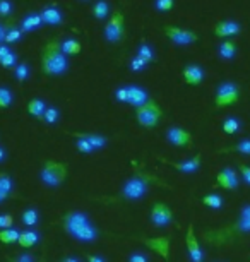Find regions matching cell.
I'll use <instances>...</instances> for the list:
<instances>
[{
    "instance_id": "1",
    "label": "cell",
    "mask_w": 250,
    "mask_h": 262,
    "mask_svg": "<svg viewBox=\"0 0 250 262\" xmlns=\"http://www.w3.org/2000/svg\"><path fill=\"white\" fill-rule=\"evenodd\" d=\"M250 233V204H245L238 212L237 221L218 228H206L200 231V238L206 245L226 247L243 235Z\"/></svg>"
},
{
    "instance_id": "2",
    "label": "cell",
    "mask_w": 250,
    "mask_h": 262,
    "mask_svg": "<svg viewBox=\"0 0 250 262\" xmlns=\"http://www.w3.org/2000/svg\"><path fill=\"white\" fill-rule=\"evenodd\" d=\"M62 228L65 230L67 235L72 238L81 242V244H93L100 236V230L93 223L87 212L82 211H69L62 217Z\"/></svg>"
},
{
    "instance_id": "3",
    "label": "cell",
    "mask_w": 250,
    "mask_h": 262,
    "mask_svg": "<svg viewBox=\"0 0 250 262\" xmlns=\"http://www.w3.org/2000/svg\"><path fill=\"white\" fill-rule=\"evenodd\" d=\"M151 185L168 187L156 175H151V173L142 171V170H135V175L122 185V190H120V194L117 195V201H127V202L141 201L142 197H146V194L149 192Z\"/></svg>"
},
{
    "instance_id": "4",
    "label": "cell",
    "mask_w": 250,
    "mask_h": 262,
    "mask_svg": "<svg viewBox=\"0 0 250 262\" xmlns=\"http://www.w3.org/2000/svg\"><path fill=\"white\" fill-rule=\"evenodd\" d=\"M40 66L45 76H63L69 71V58L62 53L58 39H50L43 45Z\"/></svg>"
},
{
    "instance_id": "5",
    "label": "cell",
    "mask_w": 250,
    "mask_h": 262,
    "mask_svg": "<svg viewBox=\"0 0 250 262\" xmlns=\"http://www.w3.org/2000/svg\"><path fill=\"white\" fill-rule=\"evenodd\" d=\"M67 175H69V166L65 163L55 160H47L40 170V180L47 187H50V189L60 187L67 180Z\"/></svg>"
},
{
    "instance_id": "6",
    "label": "cell",
    "mask_w": 250,
    "mask_h": 262,
    "mask_svg": "<svg viewBox=\"0 0 250 262\" xmlns=\"http://www.w3.org/2000/svg\"><path fill=\"white\" fill-rule=\"evenodd\" d=\"M161 118H163V110L154 100H149L142 106L135 108V120L146 128H154L161 122Z\"/></svg>"
},
{
    "instance_id": "7",
    "label": "cell",
    "mask_w": 250,
    "mask_h": 262,
    "mask_svg": "<svg viewBox=\"0 0 250 262\" xmlns=\"http://www.w3.org/2000/svg\"><path fill=\"white\" fill-rule=\"evenodd\" d=\"M238 100H240L238 84H235L232 81H223L216 90L214 106H216V110H221V108L232 106V105H235V103H238Z\"/></svg>"
},
{
    "instance_id": "8",
    "label": "cell",
    "mask_w": 250,
    "mask_h": 262,
    "mask_svg": "<svg viewBox=\"0 0 250 262\" xmlns=\"http://www.w3.org/2000/svg\"><path fill=\"white\" fill-rule=\"evenodd\" d=\"M103 34H105V39L108 43H120L122 39L125 38V17L120 11H113L111 12V17L108 19V23L103 28Z\"/></svg>"
},
{
    "instance_id": "9",
    "label": "cell",
    "mask_w": 250,
    "mask_h": 262,
    "mask_svg": "<svg viewBox=\"0 0 250 262\" xmlns=\"http://www.w3.org/2000/svg\"><path fill=\"white\" fill-rule=\"evenodd\" d=\"M163 33L173 45H178V47H189L199 41L197 33L189 31V29L176 28V26H163Z\"/></svg>"
},
{
    "instance_id": "10",
    "label": "cell",
    "mask_w": 250,
    "mask_h": 262,
    "mask_svg": "<svg viewBox=\"0 0 250 262\" xmlns=\"http://www.w3.org/2000/svg\"><path fill=\"white\" fill-rule=\"evenodd\" d=\"M151 223L156 228H165V226L173 223V211L170 209V206L161 201L154 202L153 207H151Z\"/></svg>"
},
{
    "instance_id": "11",
    "label": "cell",
    "mask_w": 250,
    "mask_h": 262,
    "mask_svg": "<svg viewBox=\"0 0 250 262\" xmlns=\"http://www.w3.org/2000/svg\"><path fill=\"white\" fill-rule=\"evenodd\" d=\"M166 141H168L170 144H173L175 147H192L194 146V137L187 128L175 127V125L166 130Z\"/></svg>"
},
{
    "instance_id": "12",
    "label": "cell",
    "mask_w": 250,
    "mask_h": 262,
    "mask_svg": "<svg viewBox=\"0 0 250 262\" xmlns=\"http://www.w3.org/2000/svg\"><path fill=\"white\" fill-rule=\"evenodd\" d=\"M161 163L166 166H171L173 170L180 171V173H195L200 168V163H202V156L200 152H197L194 158H189V160H184V161H171V160H166V158H160Z\"/></svg>"
},
{
    "instance_id": "13",
    "label": "cell",
    "mask_w": 250,
    "mask_h": 262,
    "mask_svg": "<svg viewBox=\"0 0 250 262\" xmlns=\"http://www.w3.org/2000/svg\"><path fill=\"white\" fill-rule=\"evenodd\" d=\"M185 247H187L189 257L192 262H204V252L202 247H200L197 235L194 231V225H189L187 233H185Z\"/></svg>"
},
{
    "instance_id": "14",
    "label": "cell",
    "mask_w": 250,
    "mask_h": 262,
    "mask_svg": "<svg viewBox=\"0 0 250 262\" xmlns=\"http://www.w3.org/2000/svg\"><path fill=\"white\" fill-rule=\"evenodd\" d=\"M216 187H221L224 190H237L238 189V173L235 171V168L226 166L218 171Z\"/></svg>"
},
{
    "instance_id": "15",
    "label": "cell",
    "mask_w": 250,
    "mask_h": 262,
    "mask_svg": "<svg viewBox=\"0 0 250 262\" xmlns=\"http://www.w3.org/2000/svg\"><path fill=\"white\" fill-rule=\"evenodd\" d=\"M204 69L199 66V63H187L182 69V79L187 86H199L204 81Z\"/></svg>"
},
{
    "instance_id": "16",
    "label": "cell",
    "mask_w": 250,
    "mask_h": 262,
    "mask_svg": "<svg viewBox=\"0 0 250 262\" xmlns=\"http://www.w3.org/2000/svg\"><path fill=\"white\" fill-rule=\"evenodd\" d=\"M242 33V24L233 19H224V21H218L214 26V34L218 38H232L238 36Z\"/></svg>"
},
{
    "instance_id": "17",
    "label": "cell",
    "mask_w": 250,
    "mask_h": 262,
    "mask_svg": "<svg viewBox=\"0 0 250 262\" xmlns=\"http://www.w3.org/2000/svg\"><path fill=\"white\" fill-rule=\"evenodd\" d=\"M69 136L76 137V139H84L91 144V147L95 151H100L106 146V137H103L101 134H95V132H67Z\"/></svg>"
},
{
    "instance_id": "18",
    "label": "cell",
    "mask_w": 250,
    "mask_h": 262,
    "mask_svg": "<svg viewBox=\"0 0 250 262\" xmlns=\"http://www.w3.org/2000/svg\"><path fill=\"white\" fill-rule=\"evenodd\" d=\"M41 19L43 24H48V26H60L63 21V14L57 6H45L41 9Z\"/></svg>"
},
{
    "instance_id": "19",
    "label": "cell",
    "mask_w": 250,
    "mask_h": 262,
    "mask_svg": "<svg viewBox=\"0 0 250 262\" xmlns=\"http://www.w3.org/2000/svg\"><path fill=\"white\" fill-rule=\"evenodd\" d=\"M129 88V105H132L134 108H139L142 106L144 103H148L151 98L148 95V91L144 90V88L141 86H135V84H132V86H127Z\"/></svg>"
},
{
    "instance_id": "20",
    "label": "cell",
    "mask_w": 250,
    "mask_h": 262,
    "mask_svg": "<svg viewBox=\"0 0 250 262\" xmlns=\"http://www.w3.org/2000/svg\"><path fill=\"white\" fill-rule=\"evenodd\" d=\"M43 26V19L40 12H31L28 16H24L21 21V31L22 33H33L36 29H40Z\"/></svg>"
},
{
    "instance_id": "21",
    "label": "cell",
    "mask_w": 250,
    "mask_h": 262,
    "mask_svg": "<svg viewBox=\"0 0 250 262\" xmlns=\"http://www.w3.org/2000/svg\"><path fill=\"white\" fill-rule=\"evenodd\" d=\"M218 50V57L223 58V60H233L235 57H237V43L232 41V39H224L221 41L219 45L216 47Z\"/></svg>"
},
{
    "instance_id": "22",
    "label": "cell",
    "mask_w": 250,
    "mask_h": 262,
    "mask_svg": "<svg viewBox=\"0 0 250 262\" xmlns=\"http://www.w3.org/2000/svg\"><path fill=\"white\" fill-rule=\"evenodd\" d=\"M45 110H47V103L43 100H40V98H34V100L29 101L28 106H26V112L29 113V115L34 117L36 120H40V122H43Z\"/></svg>"
},
{
    "instance_id": "23",
    "label": "cell",
    "mask_w": 250,
    "mask_h": 262,
    "mask_svg": "<svg viewBox=\"0 0 250 262\" xmlns=\"http://www.w3.org/2000/svg\"><path fill=\"white\" fill-rule=\"evenodd\" d=\"M40 242V235H38V231L34 230H26V231H21L19 233V240L17 244L22 247V249H31Z\"/></svg>"
},
{
    "instance_id": "24",
    "label": "cell",
    "mask_w": 250,
    "mask_h": 262,
    "mask_svg": "<svg viewBox=\"0 0 250 262\" xmlns=\"http://www.w3.org/2000/svg\"><path fill=\"white\" fill-rule=\"evenodd\" d=\"M218 155H226V152H240V155H245V156H250V139H243L237 142L233 146H228V147H221V149L216 151Z\"/></svg>"
},
{
    "instance_id": "25",
    "label": "cell",
    "mask_w": 250,
    "mask_h": 262,
    "mask_svg": "<svg viewBox=\"0 0 250 262\" xmlns=\"http://www.w3.org/2000/svg\"><path fill=\"white\" fill-rule=\"evenodd\" d=\"M60 50L63 55L67 57H76L79 55L82 47L79 41H76V39H65V41H60Z\"/></svg>"
},
{
    "instance_id": "26",
    "label": "cell",
    "mask_w": 250,
    "mask_h": 262,
    "mask_svg": "<svg viewBox=\"0 0 250 262\" xmlns=\"http://www.w3.org/2000/svg\"><path fill=\"white\" fill-rule=\"evenodd\" d=\"M21 221H22L24 226H28V228H33V226H36L38 221H40V212H38V209H34V207H28V209L22 211Z\"/></svg>"
},
{
    "instance_id": "27",
    "label": "cell",
    "mask_w": 250,
    "mask_h": 262,
    "mask_svg": "<svg viewBox=\"0 0 250 262\" xmlns=\"http://www.w3.org/2000/svg\"><path fill=\"white\" fill-rule=\"evenodd\" d=\"M110 14V4L106 2V0H98L95 2V6H93V17L98 19V21H103V19H106Z\"/></svg>"
},
{
    "instance_id": "28",
    "label": "cell",
    "mask_w": 250,
    "mask_h": 262,
    "mask_svg": "<svg viewBox=\"0 0 250 262\" xmlns=\"http://www.w3.org/2000/svg\"><path fill=\"white\" fill-rule=\"evenodd\" d=\"M137 57H141L142 60H144L149 66V63H153L156 60L154 48L151 47V45H148L146 41H142L141 45H139V48H137Z\"/></svg>"
},
{
    "instance_id": "29",
    "label": "cell",
    "mask_w": 250,
    "mask_h": 262,
    "mask_svg": "<svg viewBox=\"0 0 250 262\" xmlns=\"http://www.w3.org/2000/svg\"><path fill=\"white\" fill-rule=\"evenodd\" d=\"M223 132L224 134H228V136H235L237 132L240 130V127H242V123H240V120L237 117H228V118H224V122H223Z\"/></svg>"
},
{
    "instance_id": "30",
    "label": "cell",
    "mask_w": 250,
    "mask_h": 262,
    "mask_svg": "<svg viewBox=\"0 0 250 262\" xmlns=\"http://www.w3.org/2000/svg\"><path fill=\"white\" fill-rule=\"evenodd\" d=\"M0 192L6 194L7 197L14 195V182L11 175H7V173H0Z\"/></svg>"
},
{
    "instance_id": "31",
    "label": "cell",
    "mask_w": 250,
    "mask_h": 262,
    "mask_svg": "<svg viewBox=\"0 0 250 262\" xmlns=\"http://www.w3.org/2000/svg\"><path fill=\"white\" fill-rule=\"evenodd\" d=\"M19 233L21 231L14 230V228H9V230H0V242L6 245H11V244H16L19 240Z\"/></svg>"
},
{
    "instance_id": "32",
    "label": "cell",
    "mask_w": 250,
    "mask_h": 262,
    "mask_svg": "<svg viewBox=\"0 0 250 262\" xmlns=\"http://www.w3.org/2000/svg\"><path fill=\"white\" fill-rule=\"evenodd\" d=\"M223 197L218 194H208L202 197V204L211 207V209H221L223 207Z\"/></svg>"
},
{
    "instance_id": "33",
    "label": "cell",
    "mask_w": 250,
    "mask_h": 262,
    "mask_svg": "<svg viewBox=\"0 0 250 262\" xmlns=\"http://www.w3.org/2000/svg\"><path fill=\"white\" fill-rule=\"evenodd\" d=\"M14 101V95L12 91L6 86H0V110H6L12 105Z\"/></svg>"
},
{
    "instance_id": "34",
    "label": "cell",
    "mask_w": 250,
    "mask_h": 262,
    "mask_svg": "<svg viewBox=\"0 0 250 262\" xmlns=\"http://www.w3.org/2000/svg\"><path fill=\"white\" fill-rule=\"evenodd\" d=\"M14 77H16L17 82H21V84L28 81L29 79V67H28L26 62L17 63L16 69H14Z\"/></svg>"
},
{
    "instance_id": "35",
    "label": "cell",
    "mask_w": 250,
    "mask_h": 262,
    "mask_svg": "<svg viewBox=\"0 0 250 262\" xmlns=\"http://www.w3.org/2000/svg\"><path fill=\"white\" fill-rule=\"evenodd\" d=\"M58 118H60V112H58V108L47 106L45 115H43V122H45L47 125H53V123L58 122Z\"/></svg>"
},
{
    "instance_id": "36",
    "label": "cell",
    "mask_w": 250,
    "mask_h": 262,
    "mask_svg": "<svg viewBox=\"0 0 250 262\" xmlns=\"http://www.w3.org/2000/svg\"><path fill=\"white\" fill-rule=\"evenodd\" d=\"M21 38H22L21 28H9L7 31H6V36H4V41H6L7 45H11V43L21 41Z\"/></svg>"
},
{
    "instance_id": "37",
    "label": "cell",
    "mask_w": 250,
    "mask_h": 262,
    "mask_svg": "<svg viewBox=\"0 0 250 262\" xmlns=\"http://www.w3.org/2000/svg\"><path fill=\"white\" fill-rule=\"evenodd\" d=\"M129 69H130L132 72H142V71H146V69H148V63L142 60L141 57H137V55H135V57L130 60Z\"/></svg>"
},
{
    "instance_id": "38",
    "label": "cell",
    "mask_w": 250,
    "mask_h": 262,
    "mask_svg": "<svg viewBox=\"0 0 250 262\" xmlns=\"http://www.w3.org/2000/svg\"><path fill=\"white\" fill-rule=\"evenodd\" d=\"M175 6V0H154V9L158 12H168Z\"/></svg>"
},
{
    "instance_id": "39",
    "label": "cell",
    "mask_w": 250,
    "mask_h": 262,
    "mask_svg": "<svg viewBox=\"0 0 250 262\" xmlns=\"http://www.w3.org/2000/svg\"><path fill=\"white\" fill-rule=\"evenodd\" d=\"M0 66H2L4 69H16V66H17V55L14 52H11L9 53L7 57H4L2 60H0Z\"/></svg>"
},
{
    "instance_id": "40",
    "label": "cell",
    "mask_w": 250,
    "mask_h": 262,
    "mask_svg": "<svg viewBox=\"0 0 250 262\" xmlns=\"http://www.w3.org/2000/svg\"><path fill=\"white\" fill-rule=\"evenodd\" d=\"M113 96H115V100L119 103H127V101H129V88H127V86L117 88Z\"/></svg>"
},
{
    "instance_id": "41",
    "label": "cell",
    "mask_w": 250,
    "mask_h": 262,
    "mask_svg": "<svg viewBox=\"0 0 250 262\" xmlns=\"http://www.w3.org/2000/svg\"><path fill=\"white\" fill-rule=\"evenodd\" d=\"M14 226V216L9 214V212H4L0 214V230H9Z\"/></svg>"
},
{
    "instance_id": "42",
    "label": "cell",
    "mask_w": 250,
    "mask_h": 262,
    "mask_svg": "<svg viewBox=\"0 0 250 262\" xmlns=\"http://www.w3.org/2000/svg\"><path fill=\"white\" fill-rule=\"evenodd\" d=\"M14 11V6L11 0H0V16L2 17H9Z\"/></svg>"
},
{
    "instance_id": "43",
    "label": "cell",
    "mask_w": 250,
    "mask_h": 262,
    "mask_svg": "<svg viewBox=\"0 0 250 262\" xmlns=\"http://www.w3.org/2000/svg\"><path fill=\"white\" fill-rule=\"evenodd\" d=\"M237 166H238L240 177L243 179V182H245L247 185H250V166H248V165H245V163H242V161H238V163H237Z\"/></svg>"
},
{
    "instance_id": "44",
    "label": "cell",
    "mask_w": 250,
    "mask_h": 262,
    "mask_svg": "<svg viewBox=\"0 0 250 262\" xmlns=\"http://www.w3.org/2000/svg\"><path fill=\"white\" fill-rule=\"evenodd\" d=\"M76 147L79 152H84V155H91V152H95V149L91 147V144L84 139H77L76 141Z\"/></svg>"
},
{
    "instance_id": "45",
    "label": "cell",
    "mask_w": 250,
    "mask_h": 262,
    "mask_svg": "<svg viewBox=\"0 0 250 262\" xmlns=\"http://www.w3.org/2000/svg\"><path fill=\"white\" fill-rule=\"evenodd\" d=\"M9 262H36L31 254H17L9 259Z\"/></svg>"
},
{
    "instance_id": "46",
    "label": "cell",
    "mask_w": 250,
    "mask_h": 262,
    "mask_svg": "<svg viewBox=\"0 0 250 262\" xmlns=\"http://www.w3.org/2000/svg\"><path fill=\"white\" fill-rule=\"evenodd\" d=\"M129 262H148V257L141 254V252H134V254H130Z\"/></svg>"
},
{
    "instance_id": "47",
    "label": "cell",
    "mask_w": 250,
    "mask_h": 262,
    "mask_svg": "<svg viewBox=\"0 0 250 262\" xmlns=\"http://www.w3.org/2000/svg\"><path fill=\"white\" fill-rule=\"evenodd\" d=\"M11 52H12V50H11V48H9L7 45H0V60H2L4 57H7Z\"/></svg>"
},
{
    "instance_id": "48",
    "label": "cell",
    "mask_w": 250,
    "mask_h": 262,
    "mask_svg": "<svg viewBox=\"0 0 250 262\" xmlns=\"http://www.w3.org/2000/svg\"><path fill=\"white\" fill-rule=\"evenodd\" d=\"M86 260H87V262H105V260H103V257H100V255H93V254H86Z\"/></svg>"
},
{
    "instance_id": "49",
    "label": "cell",
    "mask_w": 250,
    "mask_h": 262,
    "mask_svg": "<svg viewBox=\"0 0 250 262\" xmlns=\"http://www.w3.org/2000/svg\"><path fill=\"white\" fill-rule=\"evenodd\" d=\"M60 262H79V259H77V257H65V259H62Z\"/></svg>"
},
{
    "instance_id": "50",
    "label": "cell",
    "mask_w": 250,
    "mask_h": 262,
    "mask_svg": "<svg viewBox=\"0 0 250 262\" xmlns=\"http://www.w3.org/2000/svg\"><path fill=\"white\" fill-rule=\"evenodd\" d=\"M4 160H6V149H4V147H0V163H2Z\"/></svg>"
},
{
    "instance_id": "51",
    "label": "cell",
    "mask_w": 250,
    "mask_h": 262,
    "mask_svg": "<svg viewBox=\"0 0 250 262\" xmlns=\"http://www.w3.org/2000/svg\"><path fill=\"white\" fill-rule=\"evenodd\" d=\"M7 199H11V197H7L6 194H2V192H0V204H2L4 201H7Z\"/></svg>"
},
{
    "instance_id": "52",
    "label": "cell",
    "mask_w": 250,
    "mask_h": 262,
    "mask_svg": "<svg viewBox=\"0 0 250 262\" xmlns=\"http://www.w3.org/2000/svg\"><path fill=\"white\" fill-rule=\"evenodd\" d=\"M82 2H87V0H82Z\"/></svg>"
}]
</instances>
